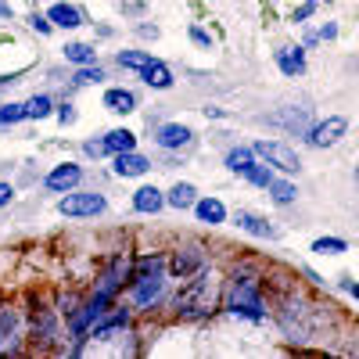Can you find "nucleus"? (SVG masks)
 Returning a JSON list of instances; mask_svg holds the SVG:
<instances>
[{
	"instance_id": "nucleus-26",
	"label": "nucleus",
	"mask_w": 359,
	"mask_h": 359,
	"mask_svg": "<svg viewBox=\"0 0 359 359\" xmlns=\"http://www.w3.org/2000/svg\"><path fill=\"white\" fill-rule=\"evenodd\" d=\"M266 191L273 194V201H277V205H291V201L298 198V187L291 184V180H277V176L269 180V187H266Z\"/></svg>"
},
{
	"instance_id": "nucleus-33",
	"label": "nucleus",
	"mask_w": 359,
	"mask_h": 359,
	"mask_svg": "<svg viewBox=\"0 0 359 359\" xmlns=\"http://www.w3.org/2000/svg\"><path fill=\"white\" fill-rule=\"evenodd\" d=\"M245 180H248V184H255V187H269V180H273V169H269V165H252L248 172H245Z\"/></svg>"
},
{
	"instance_id": "nucleus-11",
	"label": "nucleus",
	"mask_w": 359,
	"mask_h": 359,
	"mask_svg": "<svg viewBox=\"0 0 359 359\" xmlns=\"http://www.w3.org/2000/svg\"><path fill=\"white\" fill-rule=\"evenodd\" d=\"M130 287H133V306H137V309H147V306L158 302V294H162V287H165V277H162V273L137 277V280H130Z\"/></svg>"
},
{
	"instance_id": "nucleus-24",
	"label": "nucleus",
	"mask_w": 359,
	"mask_h": 359,
	"mask_svg": "<svg viewBox=\"0 0 359 359\" xmlns=\"http://www.w3.org/2000/svg\"><path fill=\"white\" fill-rule=\"evenodd\" d=\"M252 165H255V151H252V147H233V151L226 155V169L237 172V176H245Z\"/></svg>"
},
{
	"instance_id": "nucleus-13",
	"label": "nucleus",
	"mask_w": 359,
	"mask_h": 359,
	"mask_svg": "<svg viewBox=\"0 0 359 359\" xmlns=\"http://www.w3.org/2000/svg\"><path fill=\"white\" fill-rule=\"evenodd\" d=\"M155 140L165 147V151H176V147H191L194 133H191V126H184V123H165V126H158Z\"/></svg>"
},
{
	"instance_id": "nucleus-2",
	"label": "nucleus",
	"mask_w": 359,
	"mask_h": 359,
	"mask_svg": "<svg viewBox=\"0 0 359 359\" xmlns=\"http://www.w3.org/2000/svg\"><path fill=\"white\" fill-rule=\"evenodd\" d=\"M226 309L241 320H266V306H262V287L252 266H241L230 273V294H226Z\"/></svg>"
},
{
	"instance_id": "nucleus-29",
	"label": "nucleus",
	"mask_w": 359,
	"mask_h": 359,
	"mask_svg": "<svg viewBox=\"0 0 359 359\" xmlns=\"http://www.w3.org/2000/svg\"><path fill=\"white\" fill-rule=\"evenodd\" d=\"M50 111H54V101L47 94H36V97L25 101V118H47Z\"/></svg>"
},
{
	"instance_id": "nucleus-22",
	"label": "nucleus",
	"mask_w": 359,
	"mask_h": 359,
	"mask_svg": "<svg viewBox=\"0 0 359 359\" xmlns=\"http://www.w3.org/2000/svg\"><path fill=\"white\" fill-rule=\"evenodd\" d=\"M47 18H50L57 29H79V25H83V11L72 8V4H54V8L47 11Z\"/></svg>"
},
{
	"instance_id": "nucleus-31",
	"label": "nucleus",
	"mask_w": 359,
	"mask_h": 359,
	"mask_svg": "<svg viewBox=\"0 0 359 359\" xmlns=\"http://www.w3.org/2000/svg\"><path fill=\"white\" fill-rule=\"evenodd\" d=\"M101 79H104V69L94 62V65H79V72H76L72 83H76V86H90V83H101Z\"/></svg>"
},
{
	"instance_id": "nucleus-10",
	"label": "nucleus",
	"mask_w": 359,
	"mask_h": 359,
	"mask_svg": "<svg viewBox=\"0 0 359 359\" xmlns=\"http://www.w3.org/2000/svg\"><path fill=\"white\" fill-rule=\"evenodd\" d=\"M165 266H169V273H172L176 280H187V277H194L198 269L205 266V255H201L198 245H187V248H176Z\"/></svg>"
},
{
	"instance_id": "nucleus-41",
	"label": "nucleus",
	"mask_w": 359,
	"mask_h": 359,
	"mask_svg": "<svg viewBox=\"0 0 359 359\" xmlns=\"http://www.w3.org/2000/svg\"><path fill=\"white\" fill-rule=\"evenodd\" d=\"M316 36H320V40H334V36H338V25H334V22H327Z\"/></svg>"
},
{
	"instance_id": "nucleus-32",
	"label": "nucleus",
	"mask_w": 359,
	"mask_h": 359,
	"mask_svg": "<svg viewBox=\"0 0 359 359\" xmlns=\"http://www.w3.org/2000/svg\"><path fill=\"white\" fill-rule=\"evenodd\" d=\"M15 323H18V320H15L11 309H0V348L15 338Z\"/></svg>"
},
{
	"instance_id": "nucleus-1",
	"label": "nucleus",
	"mask_w": 359,
	"mask_h": 359,
	"mask_svg": "<svg viewBox=\"0 0 359 359\" xmlns=\"http://www.w3.org/2000/svg\"><path fill=\"white\" fill-rule=\"evenodd\" d=\"M172 309L180 320H205L216 313V284H212V273L205 266L194 277H187V284L172 298Z\"/></svg>"
},
{
	"instance_id": "nucleus-28",
	"label": "nucleus",
	"mask_w": 359,
	"mask_h": 359,
	"mask_svg": "<svg viewBox=\"0 0 359 359\" xmlns=\"http://www.w3.org/2000/svg\"><path fill=\"white\" fill-rule=\"evenodd\" d=\"M65 57H69V62H76V65H94L97 62V50L90 47V43H69L65 47Z\"/></svg>"
},
{
	"instance_id": "nucleus-18",
	"label": "nucleus",
	"mask_w": 359,
	"mask_h": 359,
	"mask_svg": "<svg viewBox=\"0 0 359 359\" xmlns=\"http://www.w3.org/2000/svg\"><path fill=\"white\" fill-rule=\"evenodd\" d=\"M130 323V313L123 309V313H111V316H101L94 327H90V338L94 341H108L115 331H123V327Z\"/></svg>"
},
{
	"instance_id": "nucleus-36",
	"label": "nucleus",
	"mask_w": 359,
	"mask_h": 359,
	"mask_svg": "<svg viewBox=\"0 0 359 359\" xmlns=\"http://www.w3.org/2000/svg\"><path fill=\"white\" fill-rule=\"evenodd\" d=\"M29 25H33L40 36H47L50 29H54V22H50V18H43V15H29Z\"/></svg>"
},
{
	"instance_id": "nucleus-25",
	"label": "nucleus",
	"mask_w": 359,
	"mask_h": 359,
	"mask_svg": "<svg viewBox=\"0 0 359 359\" xmlns=\"http://www.w3.org/2000/svg\"><path fill=\"white\" fill-rule=\"evenodd\" d=\"M104 144H108L111 155H118V151H133V147H137V137H133L130 130H111V133H104Z\"/></svg>"
},
{
	"instance_id": "nucleus-16",
	"label": "nucleus",
	"mask_w": 359,
	"mask_h": 359,
	"mask_svg": "<svg viewBox=\"0 0 359 359\" xmlns=\"http://www.w3.org/2000/svg\"><path fill=\"white\" fill-rule=\"evenodd\" d=\"M277 69L284 72V76H302L306 72V50L302 47H280L277 50Z\"/></svg>"
},
{
	"instance_id": "nucleus-43",
	"label": "nucleus",
	"mask_w": 359,
	"mask_h": 359,
	"mask_svg": "<svg viewBox=\"0 0 359 359\" xmlns=\"http://www.w3.org/2000/svg\"><path fill=\"white\" fill-rule=\"evenodd\" d=\"M137 33H140L144 40H155V36H158V25H137Z\"/></svg>"
},
{
	"instance_id": "nucleus-20",
	"label": "nucleus",
	"mask_w": 359,
	"mask_h": 359,
	"mask_svg": "<svg viewBox=\"0 0 359 359\" xmlns=\"http://www.w3.org/2000/svg\"><path fill=\"white\" fill-rule=\"evenodd\" d=\"M162 205H165V194H162L158 187H140V191L133 194V208H137V212L155 216V212H162Z\"/></svg>"
},
{
	"instance_id": "nucleus-19",
	"label": "nucleus",
	"mask_w": 359,
	"mask_h": 359,
	"mask_svg": "<svg viewBox=\"0 0 359 359\" xmlns=\"http://www.w3.org/2000/svg\"><path fill=\"white\" fill-rule=\"evenodd\" d=\"M194 212H198V219H201V223L216 226V223H223V219H226V205H223L219 198H198V201H194Z\"/></svg>"
},
{
	"instance_id": "nucleus-4",
	"label": "nucleus",
	"mask_w": 359,
	"mask_h": 359,
	"mask_svg": "<svg viewBox=\"0 0 359 359\" xmlns=\"http://www.w3.org/2000/svg\"><path fill=\"white\" fill-rule=\"evenodd\" d=\"M277 323H280V331L291 341H309V334H313V323L306 316V306L298 302V298H284L280 309H277Z\"/></svg>"
},
{
	"instance_id": "nucleus-5",
	"label": "nucleus",
	"mask_w": 359,
	"mask_h": 359,
	"mask_svg": "<svg viewBox=\"0 0 359 359\" xmlns=\"http://www.w3.org/2000/svg\"><path fill=\"white\" fill-rule=\"evenodd\" d=\"M252 151H255V158H262L269 169H280V172H298V169H302L298 155L291 151L287 144H280V140H259Z\"/></svg>"
},
{
	"instance_id": "nucleus-42",
	"label": "nucleus",
	"mask_w": 359,
	"mask_h": 359,
	"mask_svg": "<svg viewBox=\"0 0 359 359\" xmlns=\"http://www.w3.org/2000/svg\"><path fill=\"white\" fill-rule=\"evenodd\" d=\"M11 198H15V187H11V184H0V208H4Z\"/></svg>"
},
{
	"instance_id": "nucleus-27",
	"label": "nucleus",
	"mask_w": 359,
	"mask_h": 359,
	"mask_svg": "<svg viewBox=\"0 0 359 359\" xmlns=\"http://www.w3.org/2000/svg\"><path fill=\"white\" fill-rule=\"evenodd\" d=\"M151 273H165V259H162V255H144V259L137 262V269L130 273V280H137V277H151Z\"/></svg>"
},
{
	"instance_id": "nucleus-38",
	"label": "nucleus",
	"mask_w": 359,
	"mask_h": 359,
	"mask_svg": "<svg viewBox=\"0 0 359 359\" xmlns=\"http://www.w3.org/2000/svg\"><path fill=\"white\" fill-rule=\"evenodd\" d=\"M57 123L72 126V123H76V108H72V104H62V108H57Z\"/></svg>"
},
{
	"instance_id": "nucleus-6",
	"label": "nucleus",
	"mask_w": 359,
	"mask_h": 359,
	"mask_svg": "<svg viewBox=\"0 0 359 359\" xmlns=\"http://www.w3.org/2000/svg\"><path fill=\"white\" fill-rule=\"evenodd\" d=\"M130 277V266H126V259H111V266L101 273V280H97V291H94V302L97 309H108V302L118 294V287H123V280Z\"/></svg>"
},
{
	"instance_id": "nucleus-47",
	"label": "nucleus",
	"mask_w": 359,
	"mask_h": 359,
	"mask_svg": "<svg viewBox=\"0 0 359 359\" xmlns=\"http://www.w3.org/2000/svg\"><path fill=\"white\" fill-rule=\"evenodd\" d=\"M323 4H331V0H323Z\"/></svg>"
},
{
	"instance_id": "nucleus-30",
	"label": "nucleus",
	"mask_w": 359,
	"mask_h": 359,
	"mask_svg": "<svg viewBox=\"0 0 359 359\" xmlns=\"http://www.w3.org/2000/svg\"><path fill=\"white\" fill-rule=\"evenodd\" d=\"M313 252L316 255H341V252H348V245L341 241V237H316Z\"/></svg>"
},
{
	"instance_id": "nucleus-35",
	"label": "nucleus",
	"mask_w": 359,
	"mask_h": 359,
	"mask_svg": "<svg viewBox=\"0 0 359 359\" xmlns=\"http://www.w3.org/2000/svg\"><path fill=\"white\" fill-rule=\"evenodd\" d=\"M83 151H86L90 158H104V155H111V151H108V144H104V137H101V140H86V144H83Z\"/></svg>"
},
{
	"instance_id": "nucleus-46",
	"label": "nucleus",
	"mask_w": 359,
	"mask_h": 359,
	"mask_svg": "<svg viewBox=\"0 0 359 359\" xmlns=\"http://www.w3.org/2000/svg\"><path fill=\"white\" fill-rule=\"evenodd\" d=\"M355 180H359V165H355Z\"/></svg>"
},
{
	"instance_id": "nucleus-12",
	"label": "nucleus",
	"mask_w": 359,
	"mask_h": 359,
	"mask_svg": "<svg viewBox=\"0 0 359 359\" xmlns=\"http://www.w3.org/2000/svg\"><path fill=\"white\" fill-rule=\"evenodd\" d=\"M79 180H83V169H79L76 162H65V165L50 169L43 184H47V191H54V194H69L72 187H79Z\"/></svg>"
},
{
	"instance_id": "nucleus-39",
	"label": "nucleus",
	"mask_w": 359,
	"mask_h": 359,
	"mask_svg": "<svg viewBox=\"0 0 359 359\" xmlns=\"http://www.w3.org/2000/svg\"><path fill=\"white\" fill-rule=\"evenodd\" d=\"M191 40H194V43H201V47H212V36H208L205 29H198V25H191Z\"/></svg>"
},
{
	"instance_id": "nucleus-44",
	"label": "nucleus",
	"mask_w": 359,
	"mask_h": 359,
	"mask_svg": "<svg viewBox=\"0 0 359 359\" xmlns=\"http://www.w3.org/2000/svg\"><path fill=\"white\" fill-rule=\"evenodd\" d=\"M341 291H348L352 298H359V284H352V280H341Z\"/></svg>"
},
{
	"instance_id": "nucleus-3",
	"label": "nucleus",
	"mask_w": 359,
	"mask_h": 359,
	"mask_svg": "<svg viewBox=\"0 0 359 359\" xmlns=\"http://www.w3.org/2000/svg\"><path fill=\"white\" fill-rule=\"evenodd\" d=\"M118 69H133L140 72V79L147 86H155V90H169L172 86V72L165 62H158V57H151L147 50H118Z\"/></svg>"
},
{
	"instance_id": "nucleus-40",
	"label": "nucleus",
	"mask_w": 359,
	"mask_h": 359,
	"mask_svg": "<svg viewBox=\"0 0 359 359\" xmlns=\"http://www.w3.org/2000/svg\"><path fill=\"white\" fill-rule=\"evenodd\" d=\"M313 11H316V0H309V4H302V8H298V11L291 15V18H294V22H306V18H309Z\"/></svg>"
},
{
	"instance_id": "nucleus-9",
	"label": "nucleus",
	"mask_w": 359,
	"mask_h": 359,
	"mask_svg": "<svg viewBox=\"0 0 359 359\" xmlns=\"http://www.w3.org/2000/svg\"><path fill=\"white\" fill-rule=\"evenodd\" d=\"M266 123H269V126H280V130H287V133H294V137H306V133L313 130L309 108H280V111H273V115H266Z\"/></svg>"
},
{
	"instance_id": "nucleus-7",
	"label": "nucleus",
	"mask_w": 359,
	"mask_h": 359,
	"mask_svg": "<svg viewBox=\"0 0 359 359\" xmlns=\"http://www.w3.org/2000/svg\"><path fill=\"white\" fill-rule=\"evenodd\" d=\"M108 208L104 194H65L62 201H57V212L69 216V219H86V216H101Z\"/></svg>"
},
{
	"instance_id": "nucleus-23",
	"label": "nucleus",
	"mask_w": 359,
	"mask_h": 359,
	"mask_svg": "<svg viewBox=\"0 0 359 359\" xmlns=\"http://www.w3.org/2000/svg\"><path fill=\"white\" fill-rule=\"evenodd\" d=\"M194 201H198V191H194L191 184H176V187L165 194V205L180 208V212H184V208H194Z\"/></svg>"
},
{
	"instance_id": "nucleus-21",
	"label": "nucleus",
	"mask_w": 359,
	"mask_h": 359,
	"mask_svg": "<svg viewBox=\"0 0 359 359\" xmlns=\"http://www.w3.org/2000/svg\"><path fill=\"white\" fill-rule=\"evenodd\" d=\"M33 338H40L47 345L57 338V320L50 309H33Z\"/></svg>"
},
{
	"instance_id": "nucleus-17",
	"label": "nucleus",
	"mask_w": 359,
	"mask_h": 359,
	"mask_svg": "<svg viewBox=\"0 0 359 359\" xmlns=\"http://www.w3.org/2000/svg\"><path fill=\"white\" fill-rule=\"evenodd\" d=\"M104 108L115 115H130V111H137V94L123 90V86H111V90H104Z\"/></svg>"
},
{
	"instance_id": "nucleus-15",
	"label": "nucleus",
	"mask_w": 359,
	"mask_h": 359,
	"mask_svg": "<svg viewBox=\"0 0 359 359\" xmlns=\"http://www.w3.org/2000/svg\"><path fill=\"white\" fill-rule=\"evenodd\" d=\"M233 223L241 226L245 233H252V237H266V241H273V237H277V230L269 226L262 216H255V212H245V208H237V212H233Z\"/></svg>"
},
{
	"instance_id": "nucleus-34",
	"label": "nucleus",
	"mask_w": 359,
	"mask_h": 359,
	"mask_svg": "<svg viewBox=\"0 0 359 359\" xmlns=\"http://www.w3.org/2000/svg\"><path fill=\"white\" fill-rule=\"evenodd\" d=\"M25 118V104H0V126H15Z\"/></svg>"
},
{
	"instance_id": "nucleus-45",
	"label": "nucleus",
	"mask_w": 359,
	"mask_h": 359,
	"mask_svg": "<svg viewBox=\"0 0 359 359\" xmlns=\"http://www.w3.org/2000/svg\"><path fill=\"white\" fill-rule=\"evenodd\" d=\"M0 18H11V4H0Z\"/></svg>"
},
{
	"instance_id": "nucleus-14",
	"label": "nucleus",
	"mask_w": 359,
	"mask_h": 359,
	"mask_svg": "<svg viewBox=\"0 0 359 359\" xmlns=\"http://www.w3.org/2000/svg\"><path fill=\"white\" fill-rule=\"evenodd\" d=\"M147 169H151V158H144V155H137V151H118L115 155V165H111V172L115 176H144Z\"/></svg>"
},
{
	"instance_id": "nucleus-37",
	"label": "nucleus",
	"mask_w": 359,
	"mask_h": 359,
	"mask_svg": "<svg viewBox=\"0 0 359 359\" xmlns=\"http://www.w3.org/2000/svg\"><path fill=\"white\" fill-rule=\"evenodd\" d=\"M79 309H83V306L76 302V294H65V298H62V316H69V320H72Z\"/></svg>"
},
{
	"instance_id": "nucleus-8",
	"label": "nucleus",
	"mask_w": 359,
	"mask_h": 359,
	"mask_svg": "<svg viewBox=\"0 0 359 359\" xmlns=\"http://www.w3.org/2000/svg\"><path fill=\"white\" fill-rule=\"evenodd\" d=\"M348 130V118L345 115H331V118H323V123H313V130L306 133L309 147H334Z\"/></svg>"
}]
</instances>
